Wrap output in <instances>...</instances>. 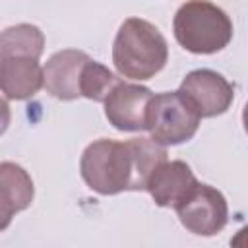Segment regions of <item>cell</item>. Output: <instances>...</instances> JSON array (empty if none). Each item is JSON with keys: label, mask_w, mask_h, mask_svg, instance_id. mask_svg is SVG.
<instances>
[{"label": "cell", "mask_w": 248, "mask_h": 248, "mask_svg": "<svg viewBox=\"0 0 248 248\" xmlns=\"http://www.w3.org/2000/svg\"><path fill=\"white\" fill-rule=\"evenodd\" d=\"M163 161H167V149L153 138H136L128 141L103 138L85 147L79 161V172L93 192L114 196L124 190H147L153 170Z\"/></svg>", "instance_id": "obj_1"}, {"label": "cell", "mask_w": 248, "mask_h": 248, "mask_svg": "<svg viewBox=\"0 0 248 248\" xmlns=\"http://www.w3.org/2000/svg\"><path fill=\"white\" fill-rule=\"evenodd\" d=\"M45 35L37 25L19 23L0 35V85L6 99H29L45 85V68L39 58Z\"/></svg>", "instance_id": "obj_2"}, {"label": "cell", "mask_w": 248, "mask_h": 248, "mask_svg": "<svg viewBox=\"0 0 248 248\" xmlns=\"http://www.w3.org/2000/svg\"><path fill=\"white\" fill-rule=\"evenodd\" d=\"M169 58V46L161 31L140 17H128L114 39L112 62L120 76L130 79H149L159 74Z\"/></svg>", "instance_id": "obj_3"}, {"label": "cell", "mask_w": 248, "mask_h": 248, "mask_svg": "<svg viewBox=\"0 0 248 248\" xmlns=\"http://www.w3.org/2000/svg\"><path fill=\"white\" fill-rule=\"evenodd\" d=\"M174 39L194 54H213L223 50L232 39V21L207 0L184 2L172 19Z\"/></svg>", "instance_id": "obj_4"}, {"label": "cell", "mask_w": 248, "mask_h": 248, "mask_svg": "<svg viewBox=\"0 0 248 248\" xmlns=\"http://www.w3.org/2000/svg\"><path fill=\"white\" fill-rule=\"evenodd\" d=\"M202 116L180 91L153 95L147 110V130L161 145H178L194 138Z\"/></svg>", "instance_id": "obj_5"}, {"label": "cell", "mask_w": 248, "mask_h": 248, "mask_svg": "<svg viewBox=\"0 0 248 248\" xmlns=\"http://www.w3.org/2000/svg\"><path fill=\"white\" fill-rule=\"evenodd\" d=\"M182 227L200 236H213L225 229L229 205L225 196L209 184H200L176 207Z\"/></svg>", "instance_id": "obj_6"}, {"label": "cell", "mask_w": 248, "mask_h": 248, "mask_svg": "<svg viewBox=\"0 0 248 248\" xmlns=\"http://www.w3.org/2000/svg\"><path fill=\"white\" fill-rule=\"evenodd\" d=\"M178 91L202 118H213L227 112L234 99L232 85L213 70L190 72L182 79Z\"/></svg>", "instance_id": "obj_7"}, {"label": "cell", "mask_w": 248, "mask_h": 248, "mask_svg": "<svg viewBox=\"0 0 248 248\" xmlns=\"http://www.w3.org/2000/svg\"><path fill=\"white\" fill-rule=\"evenodd\" d=\"M153 93L136 83L120 81L105 99V116L120 132L147 130V110Z\"/></svg>", "instance_id": "obj_8"}, {"label": "cell", "mask_w": 248, "mask_h": 248, "mask_svg": "<svg viewBox=\"0 0 248 248\" xmlns=\"http://www.w3.org/2000/svg\"><path fill=\"white\" fill-rule=\"evenodd\" d=\"M89 56L83 50L64 48L54 52L45 64V87L60 101L81 97V74Z\"/></svg>", "instance_id": "obj_9"}, {"label": "cell", "mask_w": 248, "mask_h": 248, "mask_svg": "<svg viewBox=\"0 0 248 248\" xmlns=\"http://www.w3.org/2000/svg\"><path fill=\"white\" fill-rule=\"evenodd\" d=\"M198 186L192 169L184 161H163L147 182V192L159 207H178Z\"/></svg>", "instance_id": "obj_10"}, {"label": "cell", "mask_w": 248, "mask_h": 248, "mask_svg": "<svg viewBox=\"0 0 248 248\" xmlns=\"http://www.w3.org/2000/svg\"><path fill=\"white\" fill-rule=\"evenodd\" d=\"M33 202V180L25 169L4 161L0 165V229H6L10 219L27 209Z\"/></svg>", "instance_id": "obj_11"}, {"label": "cell", "mask_w": 248, "mask_h": 248, "mask_svg": "<svg viewBox=\"0 0 248 248\" xmlns=\"http://www.w3.org/2000/svg\"><path fill=\"white\" fill-rule=\"evenodd\" d=\"M122 79H118L107 66L89 58V62L83 66V74H81V97L105 103L108 93Z\"/></svg>", "instance_id": "obj_12"}, {"label": "cell", "mask_w": 248, "mask_h": 248, "mask_svg": "<svg viewBox=\"0 0 248 248\" xmlns=\"http://www.w3.org/2000/svg\"><path fill=\"white\" fill-rule=\"evenodd\" d=\"M231 246H248V225L242 227L232 238H231Z\"/></svg>", "instance_id": "obj_13"}, {"label": "cell", "mask_w": 248, "mask_h": 248, "mask_svg": "<svg viewBox=\"0 0 248 248\" xmlns=\"http://www.w3.org/2000/svg\"><path fill=\"white\" fill-rule=\"evenodd\" d=\"M242 124H244V130L248 134V103L244 105V110H242Z\"/></svg>", "instance_id": "obj_14"}]
</instances>
